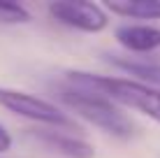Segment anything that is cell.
Returning a JSON list of instances; mask_svg holds the SVG:
<instances>
[{
    "mask_svg": "<svg viewBox=\"0 0 160 158\" xmlns=\"http://www.w3.org/2000/svg\"><path fill=\"white\" fill-rule=\"evenodd\" d=\"M9 149H12V135L0 123V154H5V151H9Z\"/></svg>",
    "mask_w": 160,
    "mask_h": 158,
    "instance_id": "30bf717a",
    "label": "cell"
},
{
    "mask_svg": "<svg viewBox=\"0 0 160 158\" xmlns=\"http://www.w3.org/2000/svg\"><path fill=\"white\" fill-rule=\"evenodd\" d=\"M30 137L37 140L42 146H47L49 151L65 158H93L95 156V149H93L91 142L77 137V135L63 133L58 128H35L30 130Z\"/></svg>",
    "mask_w": 160,
    "mask_h": 158,
    "instance_id": "5b68a950",
    "label": "cell"
},
{
    "mask_svg": "<svg viewBox=\"0 0 160 158\" xmlns=\"http://www.w3.org/2000/svg\"><path fill=\"white\" fill-rule=\"evenodd\" d=\"M116 42L130 54H153L160 49V28L148 23H125L116 28Z\"/></svg>",
    "mask_w": 160,
    "mask_h": 158,
    "instance_id": "8992f818",
    "label": "cell"
},
{
    "mask_svg": "<svg viewBox=\"0 0 160 158\" xmlns=\"http://www.w3.org/2000/svg\"><path fill=\"white\" fill-rule=\"evenodd\" d=\"M104 7L123 19H160V0H112Z\"/></svg>",
    "mask_w": 160,
    "mask_h": 158,
    "instance_id": "ba28073f",
    "label": "cell"
},
{
    "mask_svg": "<svg viewBox=\"0 0 160 158\" xmlns=\"http://www.w3.org/2000/svg\"><path fill=\"white\" fill-rule=\"evenodd\" d=\"M49 14L58 23L84 33H102L109 26V16L95 3H74V0H58L49 5Z\"/></svg>",
    "mask_w": 160,
    "mask_h": 158,
    "instance_id": "277c9868",
    "label": "cell"
},
{
    "mask_svg": "<svg viewBox=\"0 0 160 158\" xmlns=\"http://www.w3.org/2000/svg\"><path fill=\"white\" fill-rule=\"evenodd\" d=\"M58 95L70 110L77 112V116H81L84 121L93 123L95 128L104 130V133L121 137V140H128L135 135V123L107 98L95 95V93H84V91H74V89H68V86L60 89Z\"/></svg>",
    "mask_w": 160,
    "mask_h": 158,
    "instance_id": "7a4b0ae2",
    "label": "cell"
},
{
    "mask_svg": "<svg viewBox=\"0 0 160 158\" xmlns=\"http://www.w3.org/2000/svg\"><path fill=\"white\" fill-rule=\"evenodd\" d=\"M30 12L19 3H5L0 0V23L2 26H16V23H28Z\"/></svg>",
    "mask_w": 160,
    "mask_h": 158,
    "instance_id": "9c48e42d",
    "label": "cell"
},
{
    "mask_svg": "<svg viewBox=\"0 0 160 158\" xmlns=\"http://www.w3.org/2000/svg\"><path fill=\"white\" fill-rule=\"evenodd\" d=\"M107 61L114 68L132 74L135 81H139V84H144V81L160 84V63L158 61H151V58H144V56H109Z\"/></svg>",
    "mask_w": 160,
    "mask_h": 158,
    "instance_id": "52a82bcc",
    "label": "cell"
},
{
    "mask_svg": "<svg viewBox=\"0 0 160 158\" xmlns=\"http://www.w3.org/2000/svg\"><path fill=\"white\" fill-rule=\"evenodd\" d=\"M0 107H5L12 114H19L23 119H30L35 123H42L47 128L77 130V121L70 119L58 105L44 100V98H37L32 93H26V91H19V89L0 86Z\"/></svg>",
    "mask_w": 160,
    "mask_h": 158,
    "instance_id": "3957f363",
    "label": "cell"
},
{
    "mask_svg": "<svg viewBox=\"0 0 160 158\" xmlns=\"http://www.w3.org/2000/svg\"><path fill=\"white\" fill-rule=\"evenodd\" d=\"M68 89L95 93L112 102H121L125 107L139 110L142 114L160 123V93L153 91L148 84H139V81L125 77H100V74L72 70L68 72Z\"/></svg>",
    "mask_w": 160,
    "mask_h": 158,
    "instance_id": "6da1fadb",
    "label": "cell"
}]
</instances>
